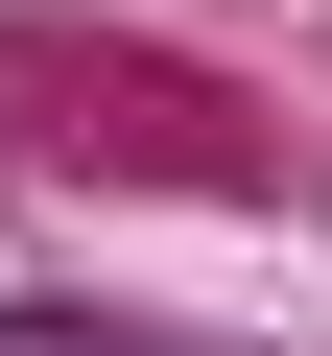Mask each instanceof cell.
Segmentation results:
<instances>
[{"label": "cell", "instance_id": "1", "mask_svg": "<svg viewBox=\"0 0 332 356\" xmlns=\"http://www.w3.org/2000/svg\"><path fill=\"white\" fill-rule=\"evenodd\" d=\"M0 356H166L142 309H48V285H0Z\"/></svg>", "mask_w": 332, "mask_h": 356}]
</instances>
